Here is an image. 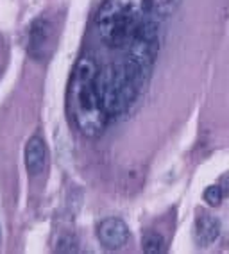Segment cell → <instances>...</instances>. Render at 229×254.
<instances>
[{
    "mask_svg": "<svg viewBox=\"0 0 229 254\" xmlns=\"http://www.w3.org/2000/svg\"><path fill=\"white\" fill-rule=\"evenodd\" d=\"M97 73L99 66L93 56H83L73 68L66 93V109L70 120L88 138L101 136L110 122V117L106 115L97 93Z\"/></svg>",
    "mask_w": 229,
    "mask_h": 254,
    "instance_id": "6da1fadb",
    "label": "cell"
},
{
    "mask_svg": "<svg viewBox=\"0 0 229 254\" xmlns=\"http://www.w3.org/2000/svg\"><path fill=\"white\" fill-rule=\"evenodd\" d=\"M147 75L136 63L125 59L122 64H110L99 70L95 86L101 104L110 118L124 115L145 86Z\"/></svg>",
    "mask_w": 229,
    "mask_h": 254,
    "instance_id": "7a4b0ae2",
    "label": "cell"
},
{
    "mask_svg": "<svg viewBox=\"0 0 229 254\" xmlns=\"http://www.w3.org/2000/svg\"><path fill=\"white\" fill-rule=\"evenodd\" d=\"M220 231H222V226H220V220L217 217L206 213V211H201L195 217V222H193V240H195L197 245L208 247V245L215 244L219 240Z\"/></svg>",
    "mask_w": 229,
    "mask_h": 254,
    "instance_id": "52a82bcc",
    "label": "cell"
},
{
    "mask_svg": "<svg viewBox=\"0 0 229 254\" xmlns=\"http://www.w3.org/2000/svg\"><path fill=\"white\" fill-rule=\"evenodd\" d=\"M161 29L158 18H145L143 23L134 32L125 49H127V59L136 63L147 75H151L152 64L156 61L161 43Z\"/></svg>",
    "mask_w": 229,
    "mask_h": 254,
    "instance_id": "277c9868",
    "label": "cell"
},
{
    "mask_svg": "<svg viewBox=\"0 0 229 254\" xmlns=\"http://www.w3.org/2000/svg\"><path fill=\"white\" fill-rule=\"evenodd\" d=\"M224 190H222V186L220 185H213V186H208L206 190H204V200H206L210 206H220L222 199H224Z\"/></svg>",
    "mask_w": 229,
    "mask_h": 254,
    "instance_id": "8fae6325",
    "label": "cell"
},
{
    "mask_svg": "<svg viewBox=\"0 0 229 254\" xmlns=\"http://www.w3.org/2000/svg\"><path fill=\"white\" fill-rule=\"evenodd\" d=\"M47 152L45 141L40 136H32L25 145V168L31 176H40L47 167Z\"/></svg>",
    "mask_w": 229,
    "mask_h": 254,
    "instance_id": "ba28073f",
    "label": "cell"
},
{
    "mask_svg": "<svg viewBox=\"0 0 229 254\" xmlns=\"http://www.w3.org/2000/svg\"><path fill=\"white\" fill-rule=\"evenodd\" d=\"M97 238L106 249L116 251L122 249L129 242V227L118 217H110L102 220L97 227Z\"/></svg>",
    "mask_w": 229,
    "mask_h": 254,
    "instance_id": "5b68a950",
    "label": "cell"
},
{
    "mask_svg": "<svg viewBox=\"0 0 229 254\" xmlns=\"http://www.w3.org/2000/svg\"><path fill=\"white\" fill-rule=\"evenodd\" d=\"M147 16V0H104L95 16V27L108 47L122 49Z\"/></svg>",
    "mask_w": 229,
    "mask_h": 254,
    "instance_id": "3957f363",
    "label": "cell"
},
{
    "mask_svg": "<svg viewBox=\"0 0 229 254\" xmlns=\"http://www.w3.org/2000/svg\"><path fill=\"white\" fill-rule=\"evenodd\" d=\"M142 249L147 254H161L167 251V242L158 231H147L142 238Z\"/></svg>",
    "mask_w": 229,
    "mask_h": 254,
    "instance_id": "30bf717a",
    "label": "cell"
},
{
    "mask_svg": "<svg viewBox=\"0 0 229 254\" xmlns=\"http://www.w3.org/2000/svg\"><path fill=\"white\" fill-rule=\"evenodd\" d=\"M54 47V27L49 20H36L31 27V38H29V52L32 58L43 59L51 54Z\"/></svg>",
    "mask_w": 229,
    "mask_h": 254,
    "instance_id": "8992f818",
    "label": "cell"
},
{
    "mask_svg": "<svg viewBox=\"0 0 229 254\" xmlns=\"http://www.w3.org/2000/svg\"><path fill=\"white\" fill-rule=\"evenodd\" d=\"M183 0H147V16L163 20L179 9Z\"/></svg>",
    "mask_w": 229,
    "mask_h": 254,
    "instance_id": "9c48e42d",
    "label": "cell"
}]
</instances>
